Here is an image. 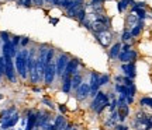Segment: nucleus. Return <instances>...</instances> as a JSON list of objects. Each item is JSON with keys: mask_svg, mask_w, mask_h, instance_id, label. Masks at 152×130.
<instances>
[{"mask_svg": "<svg viewBox=\"0 0 152 130\" xmlns=\"http://www.w3.org/2000/svg\"><path fill=\"white\" fill-rule=\"evenodd\" d=\"M28 52L27 49H21L20 52H17L16 57H14V67H16V73L21 78H27L28 77V67H27V59H28Z\"/></svg>", "mask_w": 152, "mask_h": 130, "instance_id": "obj_1", "label": "nucleus"}, {"mask_svg": "<svg viewBox=\"0 0 152 130\" xmlns=\"http://www.w3.org/2000/svg\"><path fill=\"white\" fill-rule=\"evenodd\" d=\"M110 105V99H109V95L106 94V92H103L102 90L97 92V95L93 98L92 103H90V109L92 111H97L100 106H109Z\"/></svg>", "mask_w": 152, "mask_h": 130, "instance_id": "obj_2", "label": "nucleus"}, {"mask_svg": "<svg viewBox=\"0 0 152 130\" xmlns=\"http://www.w3.org/2000/svg\"><path fill=\"white\" fill-rule=\"evenodd\" d=\"M69 56L66 53H61L59 56H58V59H56V62H55V66H56V76L62 77L64 76V73H65V69L66 66H68V63H69Z\"/></svg>", "mask_w": 152, "mask_h": 130, "instance_id": "obj_3", "label": "nucleus"}, {"mask_svg": "<svg viewBox=\"0 0 152 130\" xmlns=\"http://www.w3.org/2000/svg\"><path fill=\"white\" fill-rule=\"evenodd\" d=\"M55 77H56V66L55 63H49V65L45 66V74H44V83L47 85H51L54 83Z\"/></svg>", "mask_w": 152, "mask_h": 130, "instance_id": "obj_4", "label": "nucleus"}, {"mask_svg": "<svg viewBox=\"0 0 152 130\" xmlns=\"http://www.w3.org/2000/svg\"><path fill=\"white\" fill-rule=\"evenodd\" d=\"M6 62V77L10 80L11 83H16V67H14V60L13 57H4Z\"/></svg>", "mask_w": 152, "mask_h": 130, "instance_id": "obj_5", "label": "nucleus"}, {"mask_svg": "<svg viewBox=\"0 0 152 130\" xmlns=\"http://www.w3.org/2000/svg\"><path fill=\"white\" fill-rule=\"evenodd\" d=\"M79 65H80V63H79V59H76V57L71 59L69 60V63H68V66H66L64 76L65 77H72V76H75V74H79Z\"/></svg>", "mask_w": 152, "mask_h": 130, "instance_id": "obj_6", "label": "nucleus"}, {"mask_svg": "<svg viewBox=\"0 0 152 130\" xmlns=\"http://www.w3.org/2000/svg\"><path fill=\"white\" fill-rule=\"evenodd\" d=\"M121 71H123L124 77H128L131 80H134L137 76L135 62H132V63H123V65H121Z\"/></svg>", "mask_w": 152, "mask_h": 130, "instance_id": "obj_7", "label": "nucleus"}, {"mask_svg": "<svg viewBox=\"0 0 152 130\" xmlns=\"http://www.w3.org/2000/svg\"><path fill=\"white\" fill-rule=\"evenodd\" d=\"M96 35V39L99 41V43L103 46V48H109L111 41H113V34L110 31H104L102 34H94Z\"/></svg>", "mask_w": 152, "mask_h": 130, "instance_id": "obj_8", "label": "nucleus"}, {"mask_svg": "<svg viewBox=\"0 0 152 130\" xmlns=\"http://www.w3.org/2000/svg\"><path fill=\"white\" fill-rule=\"evenodd\" d=\"M137 57H138V53H137V50H128V52H121L118 55V60L121 62V65L123 63H132V62H135Z\"/></svg>", "mask_w": 152, "mask_h": 130, "instance_id": "obj_9", "label": "nucleus"}, {"mask_svg": "<svg viewBox=\"0 0 152 130\" xmlns=\"http://www.w3.org/2000/svg\"><path fill=\"white\" fill-rule=\"evenodd\" d=\"M75 95L79 101H83L87 97H90V85H89V83H82V85L76 90Z\"/></svg>", "mask_w": 152, "mask_h": 130, "instance_id": "obj_10", "label": "nucleus"}, {"mask_svg": "<svg viewBox=\"0 0 152 130\" xmlns=\"http://www.w3.org/2000/svg\"><path fill=\"white\" fill-rule=\"evenodd\" d=\"M1 50H3V57H16V55H17V49H16V46L11 43V41L3 43Z\"/></svg>", "mask_w": 152, "mask_h": 130, "instance_id": "obj_11", "label": "nucleus"}, {"mask_svg": "<svg viewBox=\"0 0 152 130\" xmlns=\"http://www.w3.org/2000/svg\"><path fill=\"white\" fill-rule=\"evenodd\" d=\"M85 6H83V0H73V3H72L71 9L66 11V14L68 17H71V18H76V14H77V11L83 9Z\"/></svg>", "mask_w": 152, "mask_h": 130, "instance_id": "obj_12", "label": "nucleus"}, {"mask_svg": "<svg viewBox=\"0 0 152 130\" xmlns=\"http://www.w3.org/2000/svg\"><path fill=\"white\" fill-rule=\"evenodd\" d=\"M18 118H20V116H18V112H14L7 120H3V122H1V129L7 130V129H10V127H13V126H16V123L18 122Z\"/></svg>", "mask_w": 152, "mask_h": 130, "instance_id": "obj_13", "label": "nucleus"}, {"mask_svg": "<svg viewBox=\"0 0 152 130\" xmlns=\"http://www.w3.org/2000/svg\"><path fill=\"white\" fill-rule=\"evenodd\" d=\"M121 42H115L110 46V50H109V57L110 59H118V55L121 53Z\"/></svg>", "mask_w": 152, "mask_h": 130, "instance_id": "obj_14", "label": "nucleus"}, {"mask_svg": "<svg viewBox=\"0 0 152 130\" xmlns=\"http://www.w3.org/2000/svg\"><path fill=\"white\" fill-rule=\"evenodd\" d=\"M37 126V113L34 112H28V119H27V126L26 130H34Z\"/></svg>", "mask_w": 152, "mask_h": 130, "instance_id": "obj_15", "label": "nucleus"}, {"mask_svg": "<svg viewBox=\"0 0 152 130\" xmlns=\"http://www.w3.org/2000/svg\"><path fill=\"white\" fill-rule=\"evenodd\" d=\"M62 91L64 94H69L72 91V77H62Z\"/></svg>", "mask_w": 152, "mask_h": 130, "instance_id": "obj_16", "label": "nucleus"}, {"mask_svg": "<svg viewBox=\"0 0 152 130\" xmlns=\"http://www.w3.org/2000/svg\"><path fill=\"white\" fill-rule=\"evenodd\" d=\"M144 27H145V24H144V21H138L134 25V27L131 28V35H132V38H137V37H140V34L142 32V29H144Z\"/></svg>", "mask_w": 152, "mask_h": 130, "instance_id": "obj_17", "label": "nucleus"}, {"mask_svg": "<svg viewBox=\"0 0 152 130\" xmlns=\"http://www.w3.org/2000/svg\"><path fill=\"white\" fill-rule=\"evenodd\" d=\"M82 83H83V77L80 76V73L79 74H75V76H72V90H77L79 87L82 85Z\"/></svg>", "mask_w": 152, "mask_h": 130, "instance_id": "obj_18", "label": "nucleus"}, {"mask_svg": "<svg viewBox=\"0 0 152 130\" xmlns=\"http://www.w3.org/2000/svg\"><path fill=\"white\" fill-rule=\"evenodd\" d=\"M14 112H16V108H14V106H11L10 109H6V111H3V112L0 113V119H1V122H3V120H7L11 115L14 113Z\"/></svg>", "mask_w": 152, "mask_h": 130, "instance_id": "obj_19", "label": "nucleus"}, {"mask_svg": "<svg viewBox=\"0 0 152 130\" xmlns=\"http://www.w3.org/2000/svg\"><path fill=\"white\" fill-rule=\"evenodd\" d=\"M138 21H140V20H138V17H137L135 13H131V14H128V16H127V24H128L131 28L134 27Z\"/></svg>", "mask_w": 152, "mask_h": 130, "instance_id": "obj_20", "label": "nucleus"}, {"mask_svg": "<svg viewBox=\"0 0 152 130\" xmlns=\"http://www.w3.org/2000/svg\"><path fill=\"white\" fill-rule=\"evenodd\" d=\"M64 125H66L65 116H64V115H59V116H56V119H55V122H54V127H55V130H58V129L61 127V126H64Z\"/></svg>", "mask_w": 152, "mask_h": 130, "instance_id": "obj_21", "label": "nucleus"}, {"mask_svg": "<svg viewBox=\"0 0 152 130\" xmlns=\"http://www.w3.org/2000/svg\"><path fill=\"white\" fill-rule=\"evenodd\" d=\"M131 38H132V35H131V31H130V29H127V28H125L124 31H123V34H121V42H124V43H130Z\"/></svg>", "mask_w": 152, "mask_h": 130, "instance_id": "obj_22", "label": "nucleus"}, {"mask_svg": "<svg viewBox=\"0 0 152 130\" xmlns=\"http://www.w3.org/2000/svg\"><path fill=\"white\" fill-rule=\"evenodd\" d=\"M131 1H132V0H120L118 1V11L120 13H123V11L127 10L128 6L131 4Z\"/></svg>", "mask_w": 152, "mask_h": 130, "instance_id": "obj_23", "label": "nucleus"}, {"mask_svg": "<svg viewBox=\"0 0 152 130\" xmlns=\"http://www.w3.org/2000/svg\"><path fill=\"white\" fill-rule=\"evenodd\" d=\"M86 17H87V14H86V9L83 7V9H80V10L77 11V14H76V20H77L79 22H85Z\"/></svg>", "mask_w": 152, "mask_h": 130, "instance_id": "obj_24", "label": "nucleus"}, {"mask_svg": "<svg viewBox=\"0 0 152 130\" xmlns=\"http://www.w3.org/2000/svg\"><path fill=\"white\" fill-rule=\"evenodd\" d=\"M54 52H55L54 48H49L48 50H47V57H45V66L54 62Z\"/></svg>", "mask_w": 152, "mask_h": 130, "instance_id": "obj_25", "label": "nucleus"}, {"mask_svg": "<svg viewBox=\"0 0 152 130\" xmlns=\"http://www.w3.org/2000/svg\"><path fill=\"white\" fill-rule=\"evenodd\" d=\"M134 13L137 14V17H138L140 21H144V20L147 18V10H145V9H137Z\"/></svg>", "mask_w": 152, "mask_h": 130, "instance_id": "obj_26", "label": "nucleus"}, {"mask_svg": "<svg viewBox=\"0 0 152 130\" xmlns=\"http://www.w3.org/2000/svg\"><path fill=\"white\" fill-rule=\"evenodd\" d=\"M99 83H100V87L107 85V84L110 83V76L109 74H100V80H99Z\"/></svg>", "mask_w": 152, "mask_h": 130, "instance_id": "obj_27", "label": "nucleus"}, {"mask_svg": "<svg viewBox=\"0 0 152 130\" xmlns=\"http://www.w3.org/2000/svg\"><path fill=\"white\" fill-rule=\"evenodd\" d=\"M140 105H141V106H149V108H151L152 98H149V97H142L141 99H140Z\"/></svg>", "mask_w": 152, "mask_h": 130, "instance_id": "obj_28", "label": "nucleus"}, {"mask_svg": "<svg viewBox=\"0 0 152 130\" xmlns=\"http://www.w3.org/2000/svg\"><path fill=\"white\" fill-rule=\"evenodd\" d=\"M0 39H1V41H3V42H9V41H10V38H9V32H6V31H1V32H0Z\"/></svg>", "mask_w": 152, "mask_h": 130, "instance_id": "obj_29", "label": "nucleus"}, {"mask_svg": "<svg viewBox=\"0 0 152 130\" xmlns=\"http://www.w3.org/2000/svg\"><path fill=\"white\" fill-rule=\"evenodd\" d=\"M6 71V62H4V57L3 56H0V73L1 74H4Z\"/></svg>", "mask_w": 152, "mask_h": 130, "instance_id": "obj_30", "label": "nucleus"}, {"mask_svg": "<svg viewBox=\"0 0 152 130\" xmlns=\"http://www.w3.org/2000/svg\"><path fill=\"white\" fill-rule=\"evenodd\" d=\"M131 50V43H123L121 45V52H128Z\"/></svg>", "mask_w": 152, "mask_h": 130, "instance_id": "obj_31", "label": "nucleus"}, {"mask_svg": "<svg viewBox=\"0 0 152 130\" xmlns=\"http://www.w3.org/2000/svg\"><path fill=\"white\" fill-rule=\"evenodd\" d=\"M104 3V0H92L90 1V4L89 6H92V7H94V6H102Z\"/></svg>", "mask_w": 152, "mask_h": 130, "instance_id": "obj_32", "label": "nucleus"}, {"mask_svg": "<svg viewBox=\"0 0 152 130\" xmlns=\"http://www.w3.org/2000/svg\"><path fill=\"white\" fill-rule=\"evenodd\" d=\"M21 42V38H20V37H13V39H11V43H13V45H14V46H16L17 48V45H18V43Z\"/></svg>", "mask_w": 152, "mask_h": 130, "instance_id": "obj_33", "label": "nucleus"}, {"mask_svg": "<svg viewBox=\"0 0 152 130\" xmlns=\"http://www.w3.org/2000/svg\"><path fill=\"white\" fill-rule=\"evenodd\" d=\"M42 103H47V105H48L51 109H55V105L51 102V101H49L48 98H42Z\"/></svg>", "mask_w": 152, "mask_h": 130, "instance_id": "obj_34", "label": "nucleus"}, {"mask_svg": "<svg viewBox=\"0 0 152 130\" xmlns=\"http://www.w3.org/2000/svg\"><path fill=\"white\" fill-rule=\"evenodd\" d=\"M45 3V0H33V4L35 6H42Z\"/></svg>", "mask_w": 152, "mask_h": 130, "instance_id": "obj_35", "label": "nucleus"}, {"mask_svg": "<svg viewBox=\"0 0 152 130\" xmlns=\"http://www.w3.org/2000/svg\"><path fill=\"white\" fill-rule=\"evenodd\" d=\"M115 130H128V126H125V125H118V126H115Z\"/></svg>", "mask_w": 152, "mask_h": 130, "instance_id": "obj_36", "label": "nucleus"}, {"mask_svg": "<svg viewBox=\"0 0 152 130\" xmlns=\"http://www.w3.org/2000/svg\"><path fill=\"white\" fill-rule=\"evenodd\" d=\"M28 42H30V39L28 38H23L20 43H21V46H26V45H28Z\"/></svg>", "mask_w": 152, "mask_h": 130, "instance_id": "obj_37", "label": "nucleus"}, {"mask_svg": "<svg viewBox=\"0 0 152 130\" xmlns=\"http://www.w3.org/2000/svg\"><path fill=\"white\" fill-rule=\"evenodd\" d=\"M31 4H33V0H24V6L26 7H31Z\"/></svg>", "mask_w": 152, "mask_h": 130, "instance_id": "obj_38", "label": "nucleus"}, {"mask_svg": "<svg viewBox=\"0 0 152 130\" xmlns=\"http://www.w3.org/2000/svg\"><path fill=\"white\" fill-rule=\"evenodd\" d=\"M59 111H61V113H62V115L66 113V108L64 106V105H59Z\"/></svg>", "mask_w": 152, "mask_h": 130, "instance_id": "obj_39", "label": "nucleus"}, {"mask_svg": "<svg viewBox=\"0 0 152 130\" xmlns=\"http://www.w3.org/2000/svg\"><path fill=\"white\" fill-rule=\"evenodd\" d=\"M45 130H55V127H54V123H49L48 126H47V129Z\"/></svg>", "mask_w": 152, "mask_h": 130, "instance_id": "obj_40", "label": "nucleus"}, {"mask_svg": "<svg viewBox=\"0 0 152 130\" xmlns=\"http://www.w3.org/2000/svg\"><path fill=\"white\" fill-rule=\"evenodd\" d=\"M47 3H49V4H52V6H55L56 4V0H45Z\"/></svg>", "mask_w": 152, "mask_h": 130, "instance_id": "obj_41", "label": "nucleus"}, {"mask_svg": "<svg viewBox=\"0 0 152 130\" xmlns=\"http://www.w3.org/2000/svg\"><path fill=\"white\" fill-rule=\"evenodd\" d=\"M51 24H58V20H56V18H52V20H51Z\"/></svg>", "mask_w": 152, "mask_h": 130, "instance_id": "obj_42", "label": "nucleus"}, {"mask_svg": "<svg viewBox=\"0 0 152 130\" xmlns=\"http://www.w3.org/2000/svg\"><path fill=\"white\" fill-rule=\"evenodd\" d=\"M17 4H21V6H24V0H17Z\"/></svg>", "mask_w": 152, "mask_h": 130, "instance_id": "obj_43", "label": "nucleus"}, {"mask_svg": "<svg viewBox=\"0 0 152 130\" xmlns=\"http://www.w3.org/2000/svg\"><path fill=\"white\" fill-rule=\"evenodd\" d=\"M0 78H1V73H0Z\"/></svg>", "mask_w": 152, "mask_h": 130, "instance_id": "obj_44", "label": "nucleus"}, {"mask_svg": "<svg viewBox=\"0 0 152 130\" xmlns=\"http://www.w3.org/2000/svg\"><path fill=\"white\" fill-rule=\"evenodd\" d=\"M72 130H76V129H72Z\"/></svg>", "mask_w": 152, "mask_h": 130, "instance_id": "obj_45", "label": "nucleus"}]
</instances>
